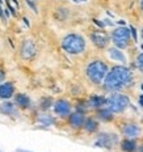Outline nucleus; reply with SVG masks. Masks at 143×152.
<instances>
[{"mask_svg": "<svg viewBox=\"0 0 143 152\" xmlns=\"http://www.w3.org/2000/svg\"><path fill=\"white\" fill-rule=\"evenodd\" d=\"M13 104L17 107H20V109H28V107H30V99L25 93H17L15 96Z\"/></svg>", "mask_w": 143, "mask_h": 152, "instance_id": "nucleus-12", "label": "nucleus"}, {"mask_svg": "<svg viewBox=\"0 0 143 152\" xmlns=\"http://www.w3.org/2000/svg\"><path fill=\"white\" fill-rule=\"evenodd\" d=\"M53 107H54V113L59 117H68L71 114V104L67 100L63 99L56 100L53 104Z\"/></svg>", "mask_w": 143, "mask_h": 152, "instance_id": "nucleus-7", "label": "nucleus"}, {"mask_svg": "<svg viewBox=\"0 0 143 152\" xmlns=\"http://www.w3.org/2000/svg\"><path fill=\"white\" fill-rule=\"evenodd\" d=\"M106 104V100L104 99L103 96H91L89 100H88V106H92V107H103L104 105Z\"/></svg>", "mask_w": 143, "mask_h": 152, "instance_id": "nucleus-16", "label": "nucleus"}, {"mask_svg": "<svg viewBox=\"0 0 143 152\" xmlns=\"http://www.w3.org/2000/svg\"><path fill=\"white\" fill-rule=\"evenodd\" d=\"M142 91H143V84H142Z\"/></svg>", "mask_w": 143, "mask_h": 152, "instance_id": "nucleus-28", "label": "nucleus"}, {"mask_svg": "<svg viewBox=\"0 0 143 152\" xmlns=\"http://www.w3.org/2000/svg\"><path fill=\"white\" fill-rule=\"evenodd\" d=\"M84 121H85V117L81 112H74L68 115V125L75 130L83 127Z\"/></svg>", "mask_w": 143, "mask_h": 152, "instance_id": "nucleus-9", "label": "nucleus"}, {"mask_svg": "<svg viewBox=\"0 0 143 152\" xmlns=\"http://www.w3.org/2000/svg\"><path fill=\"white\" fill-rule=\"evenodd\" d=\"M91 41L98 49H104V47H106L108 43H109V37H108V34L104 33V31L96 30L91 34Z\"/></svg>", "mask_w": 143, "mask_h": 152, "instance_id": "nucleus-8", "label": "nucleus"}, {"mask_svg": "<svg viewBox=\"0 0 143 152\" xmlns=\"http://www.w3.org/2000/svg\"><path fill=\"white\" fill-rule=\"evenodd\" d=\"M15 94V85L11 81L0 84V99L1 100H9Z\"/></svg>", "mask_w": 143, "mask_h": 152, "instance_id": "nucleus-10", "label": "nucleus"}, {"mask_svg": "<svg viewBox=\"0 0 143 152\" xmlns=\"http://www.w3.org/2000/svg\"><path fill=\"white\" fill-rule=\"evenodd\" d=\"M141 7H142V11H143V0H142V3H141Z\"/></svg>", "mask_w": 143, "mask_h": 152, "instance_id": "nucleus-25", "label": "nucleus"}, {"mask_svg": "<svg viewBox=\"0 0 143 152\" xmlns=\"http://www.w3.org/2000/svg\"><path fill=\"white\" fill-rule=\"evenodd\" d=\"M130 31H131V33H133V37H134V41H136V33H135V29H134V28H130Z\"/></svg>", "mask_w": 143, "mask_h": 152, "instance_id": "nucleus-22", "label": "nucleus"}, {"mask_svg": "<svg viewBox=\"0 0 143 152\" xmlns=\"http://www.w3.org/2000/svg\"><path fill=\"white\" fill-rule=\"evenodd\" d=\"M129 38H130V30L128 28H117L112 33V41L116 45L117 49L123 50L129 45Z\"/></svg>", "mask_w": 143, "mask_h": 152, "instance_id": "nucleus-5", "label": "nucleus"}, {"mask_svg": "<svg viewBox=\"0 0 143 152\" xmlns=\"http://www.w3.org/2000/svg\"><path fill=\"white\" fill-rule=\"evenodd\" d=\"M0 113L5 114V115H15V114H17L16 105L9 102V101H5V102L0 104Z\"/></svg>", "mask_w": 143, "mask_h": 152, "instance_id": "nucleus-14", "label": "nucleus"}, {"mask_svg": "<svg viewBox=\"0 0 143 152\" xmlns=\"http://www.w3.org/2000/svg\"><path fill=\"white\" fill-rule=\"evenodd\" d=\"M142 38H143V29H142Z\"/></svg>", "mask_w": 143, "mask_h": 152, "instance_id": "nucleus-27", "label": "nucleus"}, {"mask_svg": "<svg viewBox=\"0 0 143 152\" xmlns=\"http://www.w3.org/2000/svg\"><path fill=\"white\" fill-rule=\"evenodd\" d=\"M37 54V47H36V43L30 39H25L21 42V46H20V55L21 58L25 59V61H30L36 56Z\"/></svg>", "mask_w": 143, "mask_h": 152, "instance_id": "nucleus-6", "label": "nucleus"}, {"mask_svg": "<svg viewBox=\"0 0 143 152\" xmlns=\"http://www.w3.org/2000/svg\"><path fill=\"white\" fill-rule=\"evenodd\" d=\"M0 17L3 18V20L5 21V17H4V12H3V9H1V7H0Z\"/></svg>", "mask_w": 143, "mask_h": 152, "instance_id": "nucleus-23", "label": "nucleus"}, {"mask_svg": "<svg viewBox=\"0 0 143 152\" xmlns=\"http://www.w3.org/2000/svg\"><path fill=\"white\" fill-rule=\"evenodd\" d=\"M139 105H141V106L143 107V94H142L141 97H139Z\"/></svg>", "mask_w": 143, "mask_h": 152, "instance_id": "nucleus-24", "label": "nucleus"}, {"mask_svg": "<svg viewBox=\"0 0 143 152\" xmlns=\"http://www.w3.org/2000/svg\"><path fill=\"white\" fill-rule=\"evenodd\" d=\"M133 79L131 71L125 66H114L104 77V88L108 92H117L128 87Z\"/></svg>", "mask_w": 143, "mask_h": 152, "instance_id": "nucleus-1", "label": "nucleus"}, {"mask_svg": "<svg viewBox=\"0 0 143 152\" xmlns=\"http://www.w3.org/2000/svg\"><path fill=\"white\" fill-rule=\"evenodd\" d=\"M108 66L103 61H93L85 68V75L93 84H101L108 74Z\"/></svg>", "mask_w": 143, "mask_h": 152, "instance_id": "nucleus-3", "label": "nucleus"}, {"mask_svg": "<svg viewBox=\"0 0 143 152\" xmlns=\"http://www.w3.org/2000/svg\"><path fill=\"white\" fill-rule=\"evenodd\" d=\"M108 53H109L110 59H113V61H117V62H121V63L126 62L125 55H123V54L121 53V50L117 49V47H112V49H109V51Z\"/></svg>", "mask_w": 143, "mask_h": 152, "instance_id": "nucleus-17", "label": "nucleus"}, {"mask_svg": "<svg viewBox=\"0 0 143 152\" xmlns=\"http://www.w3.org/2000/svg\"><path fill=\"white\" fill-rule=\"evenodd\" d=\"M85 39L83 36L78 33H70L67 36L63 37L62 39V47L66 53L71 54V55H78L81 54L85 50Z\"/></svg>", "mask_w": 143, "mask_h": 152, "instance_id": "nucleus-2", "label": "nucleus"}, {"mask_svg": "<svg viewBox=\"0 0 143 152\" xmlns=\"http://www.w3.org/2000/svg\"><path fill=\"white\" fill-rule=\"evenodd\" d=\"M80 1H85V0H80Z\"/></svg>", "mask_w": 143, "mask_h": 152, "instance_id": "nucleus-29", "label": "nucleus"}, {"mask_svg": "<svg viewBox=\"0 0 143 152\" xmlns=\"http://www.w3.org/2000/svg\"><path fill=\"white\" fill-rule=\"evenodd\" d=\"M121 148H122L125 152H134L136 150V144L134 140L131 139H123L122 143H121Z\"/></svg>", "mask_w": 143, "mask_h": 152, "instance_id": "nucleus-19", "label": "nucleus"}, {"mask_svg": "<svg viewBox=\"0 0 143 152\" xmlns=\"http://www.w3.org/2000/svg\"><path fill=\"white\" fill-rule=\"evenodd\" d=\"M4 79H5V72L3 69H0V84L4 81Z\"/></svg>", "mask_w": 143, "mask_h": 152, "instance_id": "nucleus-21", "label": "nucleus"}, {"mask_svg": "<svg viewBox=\"0 0 143 152\" xmlns=\"http://www.w3.org/2000/svg\"><path fill=\"white\" fill-rule=\"evenodd\" d=\"M17 152H25V151H21V150H20V151H17Z\"/></svg>", "mask_w": 143, "mask_h": 152, "instance_id": "nucleus-26", "label": "nucleus"}, {"mask_svg": "<svg viewBox=\"0 0 143 152\" xmlns=\"http://www.w3.org/2000/svg\"><path fill=\"white\" fill-rule=\"evenodd\" d=\"M106 104H108V109L112 113H122L129 107L130 100L125 94L114 93L106 100Z\"/></svg>", "mask_w": 143, "mask_h": 152, "instance_id": "nucleus-4", "label": "nucleus"}, {"mask_svg": "<svg viewBox=\"0 0 143 152\" xmlns=\"http://www.w3.org/2000/svg\"><path fill=\"white\" fill-rule=\"evenodd\" d=\"M117 142V138L116 135H110V134H101L98 137L96 144L100 145V147H104V148H112Z\"/></svg>", "mask_w": 143, "mask_h": 152, "instance_id": "nucleus-11", "label": "nucleus"}, {"mask_svg": "<svg viewBox=\"0 0 143 152\" xmlns=\"http://www.w3.org/2000/svg\"><path fill=\"white\" fill-rule=\"evenodd\" d=\"M97 118L100 121H104V122H109L113 119V113L110 112L109 109H98L97 110Z\"/></svg>", "mask_w": 143, "mask_h": 152, "instance_id": "nucleus-18", "label": "nucleus"}, {"mask_svg": "<svg viewBox=\"0 0 143 152\" xmlns=\"http://www.w3.org/2000/svg\"><path fill=\"white\" fill-rule=\"evenodd\" d=\"M136 66H138L139 69H142L143 71V54H139L138 56H136Z\"/></svg>", "mask_w": 143, "mask_h": 152, "instance_id": "nucleus-20", "label": "nucleus"}, {"mask_svg": "<svg viewBox=\"0 0 143 152\" xmlns=\"http://www.w3.org/2000/svg\"><path fill=\"white\" fill-rule=\"evenodd\" d=\"M83 129L85 130L87 132H89V134H92V132L97 131L98 129V123L95 118H85V121L83 123Z\"/></svg>", "mask_w": 143, "mask_h": 152, "instance_id": "nucleus-15", "label": "nucleus"}, {"mask_svg": "<svg viewBox=\"0 0 143 152\" xmlns=\"http://www.w3.org/2000/svg\"><path fill=\"white\" fill-rule=\"evenodd\" d=\"M122 132H123V135H125V137H128L129 139H133V138H136L139 135L141 129H139L135 123H129V125H126L125 127H123Z\"/></svg>", "mask_w": 143, "mask_h": 152, "instance_id": "nucleus-13", "label": "nucleus"}]
</instances>
